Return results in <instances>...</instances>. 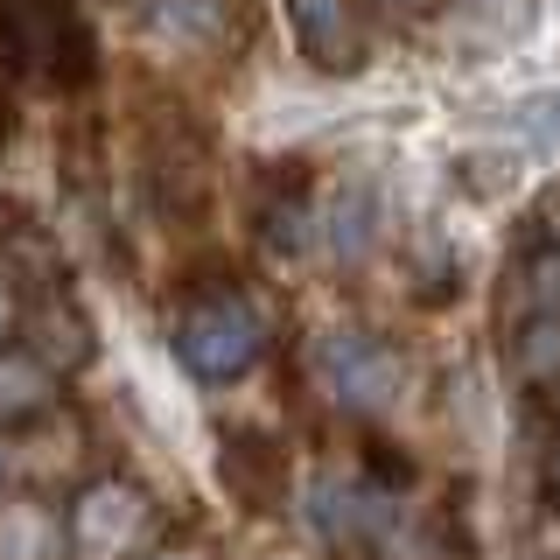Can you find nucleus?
<instances>
[{"mask_svg":"<svg viewBox=\"0 0 560 560\" xmlns=\"http://www.w3.org/2000/svg\"><path fill=\"white\" fill-rule=\"evenodd\" d=\"M0 57L28 84H84L98 70V43L70 0H0Z\"/></svg>","mask_w":560,"mask_h":560,"instance_id":"f257e3e1","label":"nucleus"},{"mask_svg":"<svg viewBox=\"0 0 560 560\" xmlns=\"http://www.w3.org/2000/svg\"><path fill=\"white\" fill-rule=\"evenodd\" d=\"M267 350V323L245 294H203L175 315V358L189 364L197 378H245Z\"/></svg>","mask_w":560,"mask_h":560,"instance_id":"f03ea898","label":"nucleus"},{"mask_svg":"<svg viewBox=\"0 0 560 560\" xmlns=\"http://www.w3.org/2000/svg\"><path fill=\"white\" fill-rule=\"evenodd\" d=\"M63 525H70V560H133V553H148V539H154L148 498L119 477L84 483L78 498H70Z\"/></svg>","mask_w":560,"mask_h":560,"instance_id":"7ed1b4c3","label":"nucleus"},{"mask_svg":"<svg viewBox=\"0 0 560 560\" xmlns=\"http://www.w3.org/2000/svg\"><path fill=\"white\" fill-rule=\"evenodd\" d=\"M315 372H323V385L343 399L350 413H393L399 393H407V364H399V350L378 343L372 329H337V337H323Z\"/></svg>","mask_w":560,"mask_h":560,"instance_id":"20e7f679","label":"nucleus"},{"mask_svg":"<svg viewBox=\"0 0 560 560\" xmlns=\"http://www.w3.org/2000/svg\"><path fill=\"white\" fill-rule=\"evenodd\" d=\"M385 504H393V490H378L364 469H323V477L308 483V525L329 539V547H350V539L372 547Z\"/></svg>","mask_w":560,"mask_h":560,"instance_id":"39448f33","label":"nucleus"},{"mask_svg":"<svg viewBox=\"0 0 560 560\" xmlns=\"http://www.w3.org/2000/svg\"><path fill=\"white\" fill-rule=\"evenodd\" d=\"M288 22H294V43L315 70L343 78V70L364 63V0H288Z\"/></svg>","mask_w":560,"mask_h":560,"instance_id":"423d86ee","label":"nucleus"},{"mask_svg":"<svg viewBox=\"0 0 560 560\" xmlns=\"http://www.w3.org/2000/svg\"><path fill=\"white\" fill-rule=\"evenodd\" d=\"M0 560H70V525L35 498L0 504Z\"/></svg>","mask_w":560,"mask_h":560,"instance_id":"0eeeda50","label":"nucleus"},{"mask_svg":"<svg viewBox=\"0 0 560 560\" xmlns=\"http://www.w3.org/2000/svg\"><path fill=\"white\" fill-rule=\"evenodd\" d=\"M372 547H378V560H448V533L420 498H393L378 533H372Z\"/></svg>","mask_w":560,"mask_h":560,"instance_id":"6e6552de","label":"nucleus"},{"mask_svg":"<svg viewBox=\"0 0 560 560\" xmlns=\"http://www.w3.org/2000/svg\"><path fill=\"white\" fill-rule=\"evenodd\" d=\"M57 378H49V358L28 343H0V420H28L49 407Z\"/></svg>","mask_w":560,"mask_h":560,"instance_id":"1a4fd4ad","label":"nucleus"},{"mask_svg":"<svg viewBox=\"0 0 560 560\" xmlns=\"http://www.w3.org/2000/svg\"><path fill=\"white\" fill-rule=\"evenodd\" d=\"M224 22H232L224 0H162L154 8V35L162 43H218Z\"/></svg>","mask_w":560,"mask_h":560,"instance_id":"9d476101","label":"nucleus"},{"mask_svg":"<svg viewBox=\"0 0 560 560\" xmlns=\"http://www.w3.org/2000/svg\"><path fill=\"white\" fill-rule=\"evenodd\" d=\"M512 364H518V378H533V385L560 378V315H525V329L512 343Z\"/></svg>","mask_w":560,"mask_h":560,"instance_id":"9b49d317","label":"nucleus"},{"mask_svg":"<svg viewBox=\"0 0 560 560\" xmlns=\"http://www.w3.org/2000/svg\"><path fill=\"white\" fill-rule=\"evenodd\" d=\"M518 294H525V315H560V245H539L525 259Z\"/></svg>","mask_w":560,"mask_h":560,"instance_id":"f8f14e48","label":"nucleus"},{"mask_svg":"<svg viewBox=\"0 0 560 560\" xmlns=\"http://www.w3.org/2000/svg\"><path fill=\"white\" fill-rule=\"evenodd\" d=\"M477 8H490V14H498V28H504V35H512V28L525 22V0H477Z\"/></svg>","mask_w":560,"mask_h":560,"instance_id":"ddd939ff","label":"nucleus"},{"mask_svg":"<svg viewBox=\"0 0 560 560\" xmlns=\"http://www.w3.org/2000/svg\"><path fill=\"white\" fill-rule=\"evenodd\" d=\"M14 469H22V448H14V434H8V428H0V490H8V483H14Z\"/></svg>","mask_w":560,"mask_h":560,"instance_id":"4468645a","label":"nucleus"},{"mask_svg":"<svg viewBox=\"0 0 560 560\" xmlns=\"http://www.w3.org/2000/svg\"><path fill=\"white\" fill-rule=\"evenodd\" d=\"M14 315H22V302H14V280L0 273V337H8V329H14Z\"/></svg>","mask_w":560,"mask_h":560,"instance_id":"2eb2a0df","label":"nucleus"},{"mask_svg":"<svg viewBox=\"0 0 560 560\" xmlns=\"http://www.w3.org/2000/svg\"><path fill=\"white\" fill-rule=\"evenodd\" d=\"M533 560H560V539H547V547H539V553H533Z\"/></svg>","mask_w":560,"mask_h":560,"instance_id":"dca6fc26","label":"nucleus"},{"mask_svg":"<svg viewBox=\"0 0 560 560\" xmlns=\"http://www.w3.org/2000/svg\"><path fill=\"white\" fill-rule=\"evenodd\" d=\"M140 560H189V553H140Z\"/></svg>","mask_w":560,"mask_h":560,"instance_id":"f3484780","label":"nucleus"},{"mask_svg":"<svg viewBox=\"0 0 560 560\" xmlns=\"http://www.w3.org/2000/svg\"><path fill=\"white\" fill-rule=\"evenodd\" d=\"M553 490H560V463H553Z\"/></svg>","mask_w":560,"mask_h":560,"instance_id":"a211bd4d","label":"nucleus"}]
</instances>
